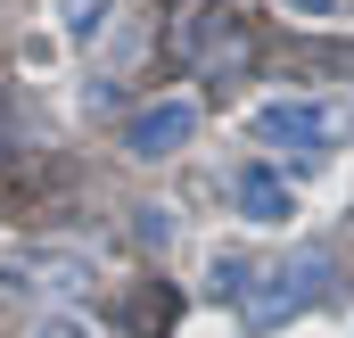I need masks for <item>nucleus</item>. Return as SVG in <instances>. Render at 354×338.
I'll return each mask as SVG.
<instances>
[{"label": "nucleus", "mask_w": 354, "mask_h": 338, "mask_svg": "<svg viewBox=\"0 0 354 338\" xmlns=\"http://www.w3.org/2000/svg\"><path fill=\"white\" fill-rule=\"evenodd\" d=\"M189 141H198V107L189 99H157V107L132 116V157H181Z\"/></svg>", "instance_id": "7ed1b4c3"}, {"label": "nucleus", "mask_w": 354, "mask_h": 338, "mask_svg": "<svg viewBox=\"0 0 354 338\" xmlns=\"http://www.w3.org/2000/svg\"><path fill=\"white\" fill-rule=\"evenodd\" d=\"M322 297H330V256H322V248H297V256L256 264V272L239 281V322H248V338H272L280 322H297V314L322 305Z\"/></svg>", "instance_id": "f257e3e1"}, {"label": "nucleus", "mask_w": 354, "mask_h": 338, "mask_svg": "<svg viewBox=\"0 0 354 338\" xmlns=\"http://www.w3.org/2000/svg\"><path fill=\"white\" fill-rule=\"evenodd\" d=\"M33 338H99V330H91L83 314H50V322H41V330H33Z\"/></svg>", "instance_id": "423d86ee"}, {"label": "nucleus", "mask_w": 354, "mask_h": 338, "mask_svg": "<svg viewBox=\"0 0 354 338\" xmlns=\"http://www.w3.org/2000/svg\"><path fill=\"white\" fill-rule=\"evenodd\" d=\"M231 198H239V215H248L256 231H288V223H297V190H288L272 166H239Z\"/></svg>", "instance_id": "20e7f679"}, {"label": "nucleus", "mask_w": 354, "mask_h": 338, "mask_svg": "<svg viewBox=\"0 0 354 338\" xmlns=\"http://www.w3.org/2000/svg\"><path fill=\"white\" fill-rule=\"evenodd\" d=\"M288 17H305V25H322V17H338V0H280Z\"/></svg>", "instance_id": "0eeeda50"}, {"label": "nucleus", "mask_w": 354, "mask_h": 338, "mask_svg": "<svg viewBox=\"0 0 354 338\" xmlns=\"http://www.w3.org/2000/svg\"><path fill=\"white\" fill-rule=\"evenodd\" d=\"M338 8H346V17H354V0H338Z\"/></svg>", "instance_id": "6e6552de"}, {"label": "nucleus", "mask_w": 354, "mask_h": 338, "mask_svg": "<svg viewBox=\"0 0 354 338\" xmlns=\"http://www.w3.org/2000/svg\"><path fill=\"white\" fill-rule=\"evenodd\" d=\"M248 132L280 149V157H297V166H322L338 141L354 132V107L346 99H264L256 116H248Z\"/></svg>", "instance_id": "f03ea898"}, {"label": "nucleus", "mask_w": 354, "mask_h": 338, "mask_svg": "<svg viewBox=\"0 0 354 338\" xmlns=\"http://www.w3.org/2000/svg\"><path fill=\"white\" fill-rule=\"evenodd\" d=\"M107 8H115V0H58V33H66V42H91V33L107 25Z\"/></svg>", "instance_id": "39448f33"}]
</instances>
